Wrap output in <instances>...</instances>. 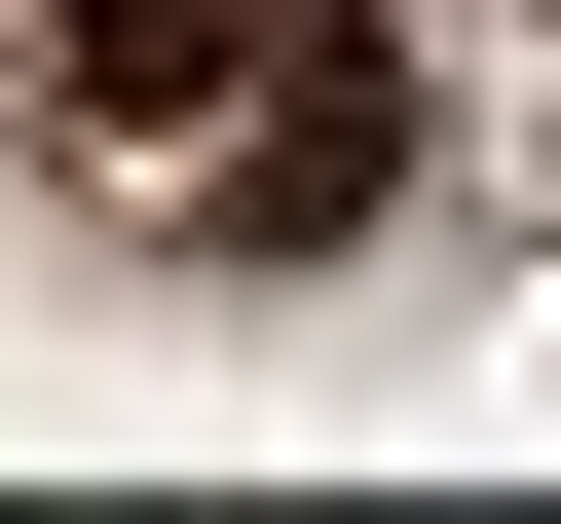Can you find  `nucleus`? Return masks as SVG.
I'll return each instance as SVG.
<instances>
[{
    "mask_svg": "<svg viewBox=\"0 0 561 524\" xmlns=\"http://www.w3.org/2000/svg\"><path fill=\"white\" fill-rule=\"evenodd\" d=\"M38 76L150 150V113H225V76H300V38H262V0H38Z\"/></svg>",
    "mask_w": 561,
    "mask_h": 524,
    "instance_id": "2",
    "label": "nucleus"
},
{
    "mask_svg": "<svg viewBox=\"0 0 561 524\" xmlns=\"http://www.w3.org/2000/svg\"><path fill=\"white\" fill-rule=\"evenodd\" d=\"M375 150H412V38H300V113L225 150V225H262V262H337V225H375Z\"/></svg>",
    "mask_w": 561,
    "mask_h": 524,
    "instance_id": "1",
    "label": "nucleus"
}]
</instances>
